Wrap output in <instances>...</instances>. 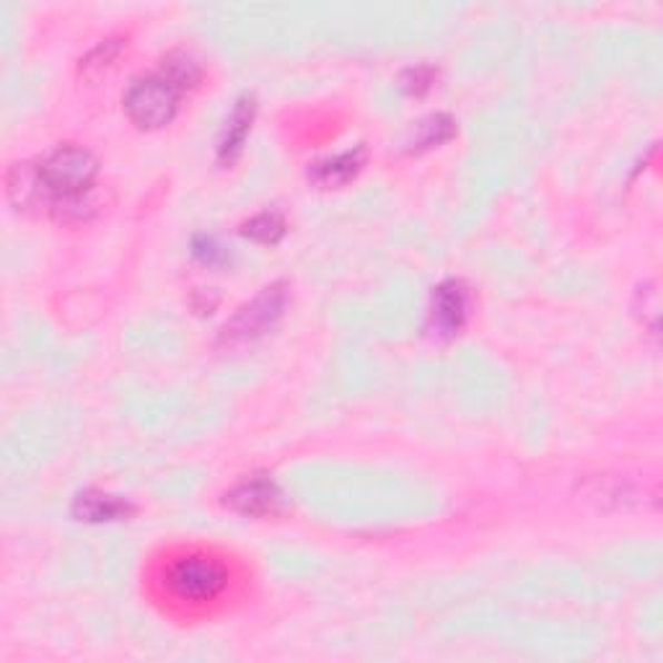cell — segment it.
<instances>
[{"instance_id": "cell-4", "label": "cell", "mask_w": 663, "mask_h": 663, "mask_svg": "<svg viewBox=\"0 0 663 663\" xmlns=\"http://www.w3.org/2000/svg\"><path fill=\"white\" fill-rule=\"evenodd\" d=\"M288 306V290L283 283H273L259 290L247 306H241L226 327L220 329V343L226 345H247L255 339L265 337L267 332L275 329V325L283 319Z\"/></svg>"}, {"instance_id": "cell-15", "label": "cell", "mask_w": 663, "mask_h": 663, "mask_svg": "<svg viewBox=\"0 0 663 663\" xmlns=\"http://www.w3.org/2000/svg\"><path fill=\"white\" fill-rule=\"evenodd\" d=\"M195 255L202 259V263H208V265H212L216 263L218 257H224V251H220V247L216 241L210 239V236H200V239L195 241Z\"/></svg>"}, {"instance_id": "cell-6", "label": "cell", "mask_w": 663, "mask_h": 663, "mask_svg": "<svg viewBox=\"0 0 663 663\" xmlns=\"http://www.w3.org/2000/svg\"><path fill=\"white\" fill-rule=\"evenodd\" d=\"M226 505L249 518L275 516L280 511V491L273 479L249 477L226 493Z\"/></svg>"}, {"instance_id": "cell-3", "label": "cell", "mask_w": 663, "mask_h": 663, "mask_svg": "<svg viewBox=\"0 0 663 663\" xmlns=\"http://www.w3.org/2000/svg\"><path fill=\"white\" fill-rule=\"evenodd\" d=\"M179 97L181 91L159 70V73L136 78L125 91L122 107L130 122L140 130H159L177 115Z\"/></svg>"}, {"instance_id": "cell-5", "label": "cell", "mask_w": 663, "mask_h": 663, "mask_svg": "<svg viewBox=\"0 0 663 663\" xmlns=\"http://www.w3.org/2000/svg\"><path fill=\"white\" fill-rule=\"evenodd\" d=\"M469 294L462 280L441 283L431 301V329L441 339H452L467 325Z\"/></svg>"}, {"instance_id": "cell-1", "label": "cell", "mask_w": 663, "mask_h": 663, "mask_svg": "<svg viewBox=\"0 0 663 663\" xmlns=\"http://www.w3.org/2000/svg\"><path fill=\"white\" fill-rule=\"evenodd\" d=\"M99 174V161L81 146H60L34 166L39 202L52 210L81 208Z\"/></svg>"}, {"instance_id": "cell-8", "label": "cell", "mask_w": 663, "mask_h": 663, "mask_svg": "<svg viewBox=\"0 0 663 663\" xmlns=\"http://www.w3.org/2000/svg\"><path fill=\"white\" fill-rule=\"evenodd\" d=\"M257 117V99L255 97H241L236 101L231 117L226 120L224 138H220L218 146V159L220 164H234L244 151V144H247L251 122Z\"/></svg>"}, {"instance_id": "cell-13", "label": "cell", "mask_w": 663, "mask_h": 663, "mask_svg": "<svg viewBox=\"0 0 663 663\" xmlns=\"http://www.w3.org/2000/svg\"><path fill=\"white\" fill-rule=\"evenodd\" d=\"M120 52H122V39H107V42L93 47V50L81 60L83 76L89 78L99 76L101 70H107L117 58H120Z\"/></svg>"}, {"instance_id": "cell-2", "label": "cell", "mask_w": 663, "mask_h": 663, "mask_svg": "<svg viewBox=\"0 0 663 663\" xmlns=\"http://www.w3.org/2000/svg\"><path fill=\"white\" fill-rule=\"evenodd\" d=\"M164 588L187 604H205L228 588V571L210 555L174 557L164 571Z\"/></svg>"}, {"instance_id": "cell-14", "label": "cell", "mask_w": 663, "mask_h": 663, "mask_svg": "<svg viewBox=\"0 0 663 663\" xmlns=\"http://www.w3.org/2000/svg\"><path fill=\"white\" fill-rule=\"evenodd\" d=\"M433 83H436V70L428 66L409 68L407 73L402 76V89H405L409 97H423V93L433 89Z\"/></svg>"}, {"instance_id": "cell-10", "label": "cell", "mask_w": 663, "mask_h": 663, "mask_svg": "<svg viewBox=\"0 0 663 663\" xmlns=\"http://www.w3.org/2000/svg\"><path fill=\"white\" fill-rule=\"evenodd\" d=\"M456 136V122L448 115H431L417 125L413 148L415 151H428V148L444 146Z\"/></svg>"}, {"instance_id": "cell-11", "label": "cell", "mask_w": 663, "mask_h": 663, "mask_svg": "<svg viewBox=\"0 0 663 663\" xmlns=\"http://www.w3.org/2000/svg\"><path fill=\"white\" fill-rule=\"evenodd\" d=\"M286 231H288L286 218L275 210L257 212V216H251L247 224L241 226V236H247V239L257 244H278L283 236H286Z\"/></svg>"}, {"instance_id": "cell-9", "label": "cell", "mask_w": 663, "mask_h": 663, "mask_svg": "<svg viewBox=\"0 0 663 663\" xmlns=\"http://www.w3.org/2000/svg\"><path fill=\"white\" fill-rule=\"evenodd\" d=\"M132 513V505L120 495L86 491L76 497L73 516L86 524H109V521H122Z\"/></svg>"}, {"instance_id": "cell-12", "label": "cell", "mask_w": 663, "mask_h": 663, "mask_svg": "<svg viewBox=\"0 0 663 663\" xmlns=\"http://www.w3.org/2000/svg\"><path fill=\"white\" fill-rule=\"evenodd\" d=\"M161 73L169 78V81L177 86V89L185 93L187 89H195L197 81H200V66L189 58L187 52H171L166 55L161 62Z\"/></svg>"}, {"instance_id": "cell-7", "label": "cell", "mask_w": 663, "mask_h": 663, "mask_svg": "<svg viewBox=\"0 0 663 663\" xmlns=\"http://www.w3.org/2000/svg\"><path fill=\"white\" fill-rule=\"evenodd\" d=\"M363 164H366V148L355 146L347 148V151L329 156V159H321L311 166L309 179L321 189H337L350 185V181L358 177Z\"/></svg>"}]
</instances>
